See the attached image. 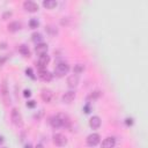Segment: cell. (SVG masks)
<instances>
[{"instance_id": "1", "label": "cell", "mask_w": 148, "mask_h": 148, "mask_svg": "<svg viewBox=\"0 0 148 148\" xmlns=\"http://www.w3.org/2000/svg\"><path fill=\"white\" fill-rule=\"evenodd\" d=\"M50 123H51L52 127H56V128H58V127H69V125H71L69 118L64 113H58V115L53 116Z\"/></svg>"}, {"instance_id": "2", "label": "cell", "mask_w": 148, "mask_h": 148, "mask_svg": "<svg viewBox=\"0 0 148 148\" xmlns=\"http://www.w3.org/2000/svg\"><path fill=\"white\" fill-rule=\"evenodd\" d=\"M11 119H12V123L15 125V126H22V116L21 113H20V111L17 110V109H13L12 110V113H11Z\"/></svg>"}, {"instance_id": "3", "label": "cell", "mask_w": 148, "mask_h": 148, "mask_svg": "<svg viewBox=\"0 0 148 148\" xmlns=\"http://www.w3.org/2000/svg\"><path fill=\"white\" fill-rule=\"evenodd\" d=\"M69 71V65L66 63H60L56 66L54 68V73L57 74L58 76H63L65 74H67V72Z\"/></svg>"}, {"instance_id": "4", "label": "cell", "mask_w": 148, "mask_h": 148, "mask_svg": "<svg viewBox=\"0 0 148 148\" xmlns=\"http://www.w3.org/2000/svg\"><path fill=\"white\" fill-rule=\"evenodd\" d=\"M53 142L56 146H59V147H64L66 143H67V139L66 137L61 134V133H57L53 135Z\"/></svg>"}, {"instance_id": "5", "label": "cell", "mask_w": 148, "mask_h": 148, "mask_svg": "<svg viewBox=\"0 0 148 148\" xmlns=\"http://www.w3.org/2000/svg\"><path fill=\"white\" fill-rule=\"evenodd\" d=\"M50 61V57H49L48 54H42V56H39V59H38V71H43V69H46V65L49 64Z\"/></svg>"}, {"instance_id": "6", "label": "cell", "mask_w": 148, "mask_h": 148, "mask_svg": "<svg viewBox=\"0 0 148 148\" xmlns=\"http://www.w3.org/2000/svg\"><path fill=\"white\" fill-rule=\"evenodd\" d=\"M98 142H100V135L97 133H93V134H90L89 137L87 138V143H88V146H90V147L96 146Z\"/></svg>"}, {"instance_id": "7", "label": "cell", "mask_w": 148, "mask_h": 148, "mask_svg": "<svg viewBox=\"0 0 148 148\" xmlns=\"http://www.w3.org/2000/svg\"><path fill=\"white\" fill-rule=\"evenodd\" d=\"M23 7H24V9L28 12H36L38 11V5H37L36 2H34V1H30V0H27L24 1V4H23Z\"/></svg>"}, {"instance_id": "8", "label": "cell", "mask_w": 148, "mask_h": 148, "mask_svg": "<svg viewBox=\"0 0 148 148\" xmlns=\"http://www.w3.org/2000/svg\"><path fill=\"white\" fill-rule=\"evenodd\" d=\"M79 83V75L78 74H72L69 75L68 79H67V85L69 88H75Z\"/></svg>"}, {"instance_id": "9", "label": "cell", "mask_w": 148, "mask_h": 148, "mask_svg": "<svg viewBox=\"0 0 148 148\" xmlns=\"http://www.w3.org/2000/svg\"><path fill=\"white\" fill-rule=\"evenodd\" d=\"M41 96H42V100L46 103H50L53 98V93L50 89H43L42 93H41Z\"/></svg>"}, {"instance_id": "10", "label": "cell", "mask_w": 148, "mask_h": 148, "mask_svg": "<svg viewBox=\"0 0 148 148\" xmlns=\"http://www.w3.org/2000/svg\"><path fill=\"white\" fill-rule=\"evenodd\" d=\"M38 76H39V79L43 80V81H51L52 80V74L50 73L49 71L46 69H43V71H38Z\"/></svg>"}, {"instance_id": "11", "label": "cell", "mask_w": 148, "mask_h": 148, "mask_svg": "<svg viewBox=\"0 0 148 148\" xmlns=\"http://www.w3.org/2000/svg\"><path fill=\"white\" fill-rule=\"evenodd\" d=\"M115 143H116L115 138L109 137V138H106V139L103 140V142H102V148H113L115 147Z\"/></svg>"}, {"instance_id": "12", "label": "cell", "mask_w": 148, "mask_h": 148, "mask_svg": "<svg viewBox=\"0 0 148 148\" xmlns=\"http://www.w3.org/2000/svg\"><path fill=\"white\" fill-rule=\"evenodd\" d=\"M74 98H75V93L69 90V91H66L65 94L63 95V102L64 103H71L73 102Z\"/></svg>"}, {"instance_id": "13", "label": "cell", "mask_w": 148, "mask_h": 148, "mask_svg": "<svg viewBox=\"0 0 148 148\" xmlns=\"http://www.w3.org/2000/svg\"><path fill=\"white\" fill-rule=\"evenodd\" d=\"M89 125L90 127L93 128V130H96V128H98L101 126V118L98 116H94L90 118L89 120Z\"/></svg>"}, {"instance_id": "14", "label": "cell", "mask_w": 148, "mask_h": 148, "mask_svg": "<svg viewBox=\"0 0 148 148\" xmlns=\"http://www.w3.org/2000/svg\"><path fill=\"white\" fill-rule=\"evenodd\" d=\"M35 50H36V53L39 54V56L46 54V52H48V45L44 44V43H39V44L36 45V49H35Z\"/></svg>"}, {"instance_id": "15", "label": "cell", "mask_w": 148, "mask_h": 148, "mask_svg": "<svg viewBox=\"0 0 148 148\" xmlns=\"http://www.w3.org/2000/svg\"><path fill=\"white\" fill-rule=\"evenodd\" d=\"M101 96H102V91H100V90H95V91L90 93L89 95H88V97H87V102L89 103V102H91V101H95V100H97V98H100Z\"/></svg>"}, {"instance_id": "16", "label": "cell", "mask_w": 148, "mask_h": 148, "mask_svg": "<svg viewBox=\"0 0 148 148\" xmlns=\"http://www.w3.org/2000/svg\"><path fill=\"white\" fill-rule=\"evenodd\" d=\"M21 29V23L17 21H14V22H11L8 24V30L9 31H17Z\"/></svg>"}, {"instance_id": "17", "label": "cell", "mask_w": 148, "mask_h": 148, "mask_svg": "<svg viewBox=\"0 0 148 148\" xmlns=\"http://www.w3.org/2000/svg\"><path fill=\"white\" fill-rule=\"evenodd\" d=\"M43 6L45 8H48V9H52V8H54L57 6V1H54V0H44Z\"/></svg>"}, {"instance_id": "18", "label": "cell", "mask_w": 148, "mask_h": 148, "mask_svg": "<svg viewBox=\"0 0 148 148\" xmlns=\"http://www.w3.org/2000/svg\"><path fill=\"white\" fill-rule=\"evenodd\" d=\"M19 52L23 54V56H29L30 54V51H29V48L27 46V45H20V48H19Z\"/></svg>"}, {"instance_id": "19", "label": "cell", "mask_w": 148, "mask_h": 148, "mask_svg": "<svg viewBox=\"0 0 148 148\" xmlns=\"http://www.w3.org/2000/svg\"><path fill=\"white\" fill-rule=\"evenodd\" d=\"M83 71H85V66H83L82 64H76L73 68L74 74H80V73H82Z\"/></svg>"}, {"instance_id": "20", "label": "cell", "mask_w": 148, "mask_h": 148, "mask_svg": "<svg viewBox=\"0 0 148 148\" xmlns=\"http://www.w3.org/2000/svg\"><path fill=\"white\" fill-rule=\"evenodd\" d=\"M43 37L42 35L39 34V32H35V34H32V41L35 43H37V44H39V43L42 42Z\"/></svg>"}, {"instance_id": "21", "label": "cell", "mask_w": 148, "mask_h": 148, "mask_svg": "<svg viewBox=\"0 0 148 148\" xmlns=\"http://www.w3.org/2000/svg\"><path fill=\"white\" fill-rule=\"evenodd\" d=\"M29 26H30V28L35 29V28H37V27L39 26V22L37 21L36 19H31V20L29 21Z\"/></svg>"}, {"instance_id": "22", "label": "cell", "mask_w": 148, "mask_h": 148, "mask_svg": "<svg viewBox=\"0 0 148 148\" xmlns=\"http://www.w3.org/2000/svg\"><path fill=\"white\" fill-rule=\"evenodd\" d=\"M27 106L28 108H35L36 106V102L35 101H29V102H27Z\"/></svg>"}, {"instance_id": "23", "label": "cell", "mask_w": 148, "mask_h": 148, "mask_svg": "<svg viewBox=\"0 0 148 148\" xmlns=\"http://www.w3.org/2000/svg\"><path fill=\"white\" fill-rule=\"evenodd\" d=\"M26 73H27V75H29L30 78H32V79H35V76H34V74H32V69L30 68V67L26 69Z\"/></svg>"}, {"instance_id": "24", "label": "cell", "mask_w": 148, "mask_h": 148, "mask_svg": "<svg viewBox=\"0 0 148 148\" xmlns=\"http://www.w3.org/2000/svg\"><path fill=\"white\" fill-rule=\"evenodd\" d=\"M83 111H85L86 113H89V112H90V105H89V103H87V104L83 106Z\"/></svg>"}, {"instance_id": "25", "label": "cell", "mask_w": 148, "mask_h": 148, "mask_svg": "<svg viewBox=\"0 0 148 148\" xmlns=\"http://www.w3.org/2000/svg\"><path fill=\"white\" fill-rule=\"evenodd\" d=\"M125 124L128 125V126H131V125L133 124V119L132 118H126V119H125Z\"/></svg>"}, {"instance_id": "26", "label": "cell", "mask_w": 148, "mask_h": 148, "mask_svg": "<svg viewBox=\"0 0 148 148\" xmlns=\"http://www.w3.org/2000/svg\"><path fill=\"white\" fill-rule=\"evenodd\" d=\"M23 95H24V97H30V95H31V93H30V90L26 89L24 91H23Z\"/></svg>"}, {"instance_id": "27", "label": "cell", "mask_w": 148, "mask_h": 148, "mask_svg": "<svg viewBox=\"0 0 148 148\" xmlns=\"http://www.w3.org/2000/svg\"><path fill=\"white\" fill-rule=\"evenodd\" d=\"M11 15H12V13H11V12H6L5 14H4V19L6 20V19H7L8 16H11Z\"/></svg>"}, {"instance_id": "28", "label": "cell", "mask_w": 148, "mask_h": 148, "mask_svg": "<svg viewBox=\"0 0 148 148\" xmlns=\"http://www.w3.org/2000/svg\"><path fill=\"white\" fill-rule=\"evenodd\" d=\"M7 59V57H2V58L0 59V65H2V64L5 63V60Z\"/></svg>"}, {"instance_id": "29", "label": "cell", "mask_w": 148, "mask_h": 148, "mask_svg": "<svg viewBox=\"0 0 148 148\" xmlns=\"http://www.w3.org/2000/svg\"><path fill=\"white\" fill-rule=\"evenodd\" d=\"M24 148H31V145H29V143H28V145L24 146Z\"/></svg>"}, {"instance_id": "30", "label": "cell", "mask_w": 148, "mask_h": 148, "mask_svg": "<svg viewBox=\"0 0 148 148\" xmlns=\"http://www.w3.org/2000/svg\"><path fill=\"white\" fill-rule=\"evenodd\" d=\"M36 148H43V146H42V145H41V143H38V145H37V146H36Z\"/></svg>"}, {"instance_id": "31", "label": "cell", "mask_w": 148, "mask_h": 148, "mask_svg": "<svg viewBox=\"0 0 148 148\" xmlns=\"http://www.w3.org/2000/svg\"><path fill=\"white\" fill-rule=\"evenodd\" d=\"M2 141H4V140H2V137H0V143L2 142Z\"/></svg>"}]
</instances>
